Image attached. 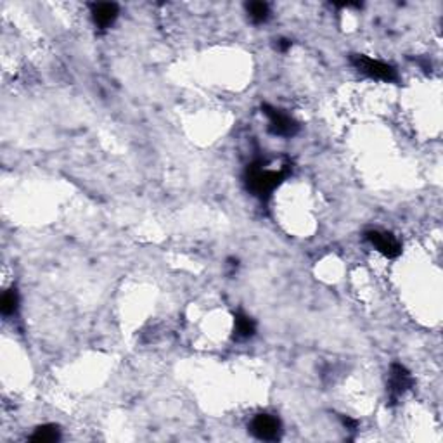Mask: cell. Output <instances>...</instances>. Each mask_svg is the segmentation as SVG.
<instances>
[{
  "label": "cell",
  "mask_w": 443,
  "mask_h": 443,
  "mask_svg": "<svg viewBox=\"0 0 443 443\" xmlns=\"http://www.w3.org/2000/svg\"><path fill=\"white\" fill-rule=\"evenodd\" d=\"M59 438H61V431H59V428L55 424H44V426L37 428L29 440L37 443H51L58 442Z\"/></svg>",
  "instance_id": "obj_9"
},
{
  "label": "cell",
  "mask_w": 443,
  "mask_h": 443,
  "mask_svg": "<svg viewBox=\"0 0 443 443\" xmlns=\"http://www.w3.org/2000/svg\"><path fill=\"white\" fill-rule=\"evenodd\" d=\"M412 386V376L411 372L405 369L402 364H393L390 369V381H388V395L390 400L397 402L409 388Z\"/></svg>",
  "instance_id": "obj_5"
},
{
  "label": "cell",
  "mask_w": 443,
  "mask_h": 443,
  "mask_svg": "<svg viewBox=\"0 0 443 443\" xmlns=\"http://www.w3.org/2000/svg\"><path fill=\"white\" fill-rule=\"evenodd\" d=\"M286 175H288V168L270 170L267 168L265 159H256L251 165H248L244 172V182L253 196L265 199L282 184Z\"/></svg>",
  "instance_id": "obj_1"
},
{
  "label": "cell",
  "mask_w": 443,
  "mask_h": 443,
  "mask_svg": "<svg viewBox=\"0 0 443 443\" xmlns=\"http://www.w3.org/2000/svg\"><path fill=\"white\" fill-rule=\"evenodd\" d=\"M118 14H120V9H118L117 4L103 2L92 6V20H94L95 26H99L100 29L110 28L117 21Z\"/></svg>",
  "instance_id": "obj_7"
},
{
  "label": "cell",
  "mask_w": 443,
  "mask_h": 443,
  "mask_svg": "<svg viewBox=\"0 0 443 443\" xmlns=\"http://www.w3.org/2000/svg\"><path fill=\"white\" fill-rule=\"evenodd\" d=\"M352 65L359 70L360 73L367 74L369 78L374 80H383V81H397V72H395L393 66L386 65V62L378 61V59L367 58L362 54H353L350 58Z\"/></svg>",
  "instance_id": "obj_2"
},
{
  "label": "cell",
  "mask_w": 443,
  "mask_h": 443,
  "mask_svg": "<svg viewBox=\"0 0 443 443\" xmlns=\"http://www.w3.org/2000/svg\"><path fill=\"white\" fill-rule=\"evenodd\" d=\"M249 431L253 433V437H256L258 440L263 442H275L281 438V421L275 416L270 414H258L253 418L249 423Z\"/></svg>",
  "instance_id": "obj_4"
},
{
  "label": "cell",
  "mask_w": 443,
  "mask_h": 443,
  "mask_svg": "<svg viewBox=\"0 0 443 443\" xmlns=\"http://www.w3.org/2000/svg\"><path fill=\"white\" fill-rule=\"evenodd\" d=\"M262 111L269 118V132L272 135L293 137L300 130V125L282 110H277V107L270 106V104H263Z\"/></svg>",
  "instance_id": "obj_3"
},
{
  "label": "cell",
  "mask_w": 443,
  "mask_h": 443,
  "mask_svg": "<svg viewBox=\"0 0 443 443\" xmlns=\"http://www.w3.org/2000/svg\"><path fill=\"white\" fill-rule=\"evenodd\" d=\"M246 11H248L249 20H251L255 25L265 23L270 16L269 4H265V2H249L246 6Z\"/></svg>",
  "instance_id": "obj_10"
},
{
  "label": "cell",
  "mask_w": 443,
  "mask_h": 443,
  "mask_svg": "<svg viewBox=\"0 0 443 443\" xmlns=\"http://www.w3.org/2000/svg\"><path fill=\"white\" fill-rule=\"evenodd\" d=\"M366 239L378 249L379 253H383L388 258H395L402 253V244L398 243L397 237L390 232H381V230H369L366 232Z\"/></svg>",
  "instance_id": "obj_6"
},
{
  "label": "cell",
  "mask_w": 443,
  "mask_h": 443,
  "mask_svg": "<svg viewBox=\"0 0 443 443\" xmlns=\"http://www.w3.org/2000/svg\"><path fill=\"white\" fill-rule=\"evenodd\" d=\"M279 51H282V52H286L289 49V47H291V42H289V40H286V39H282V40H279Z\"/></svg>",
  "instance_id": "obj_12"
},
{
  "label": "cell",
  "mask_w": 443,
  "mask_h": 443,
  "mask_svg": "<svg viewBox=\"0 0 443 443\" xmlns=\"http://www.w3.org/2000/svg\"><path fill=\"white\" fill-rule=\"evenodd\" d=\"M256 333V322L249 315L237 312L234 315V336L237 340H248Z\"/></svg>",
  "instance_id": "obj_8"
},
{
  "label": "cell",
  "mask_w": 443,
  "mask_h": 443,
  "mask_svg": "<svg viewBox=\"0 0 443 443\" xmlns=\"http://www.w3.org/2000/svg\"><path fill=\"white\" fill-rule=\"evenodd\" d=\"M18 305H20V296H18L16 289H9L4 293L2 301H0V310L4 315H13L18 310Z\"/></svg>",
  "instance_id": "obj_11"
}]
</instances>
